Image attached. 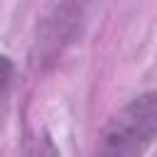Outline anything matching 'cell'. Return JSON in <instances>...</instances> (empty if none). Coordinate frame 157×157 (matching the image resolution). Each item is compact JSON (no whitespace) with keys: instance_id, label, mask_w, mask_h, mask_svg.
Listing matches in <instances>:
<instances>
[{"instance_id":"obj_3","label":"cell","mask_w":157,"mask_h":157,"mask_svg":"<svg viewBox=\"0 0 157 157\" xmlns=\"http://www.w3.org/2000/svg\"><path fill=\"white\" fill-rule=\"evenodd\" d=\"M10 91H12V64L7 56L0 54V123L10 103Z\"/></svg>"},{"instance_id":"obj_1","label":"cell","mask_w":157,"mask_h":157,"mask_svg":"<svg viewBox=\"0 0 157 157\" xmlns=\"http://www.w3.org/2000/svg\"><path fill=\"white\" fill-rule=\"evenodd\" d=\"M157 137V91L130 98L103 128L93 157H142Z\"/></svg>"},{"instance_id":"obj_2","label":"cell","mask_w":157,"mask_h":157,"mask_svg":"<svg viewBox=\"0 0 157 157\" xmlns=\"http://www.w3.org/2000/svg\"><path fill=\"white\" fill-rule=\"evenodd\" d=\"M20 157H59V150H56L54 140L42 130V132H34V135L25 142Z\"/></svg>"}]
</instances>
